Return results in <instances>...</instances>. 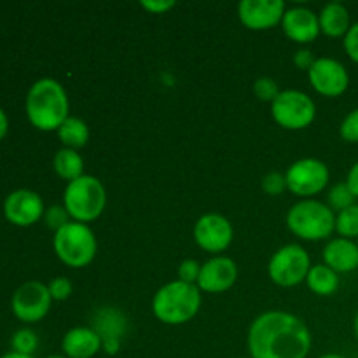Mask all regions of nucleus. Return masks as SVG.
<instances>
[{
  "instance_id": "10",
  "label": "nucleus",
  "mask_w": 358,
  "mask_h": 358,
  "mask_svg": "<svg viewBox=\"0 0 358 358\" xmlns=\"http://www.w3.org/2000/svg\"><path fill=\"white\" fill-rule=\"evenodd\" d=\"M52 297L45 283L31 280L17 287L10 299L14 317L23 324H37L51 310Z\"/></svg>"
},
{
  "instance_id": "41",
  "label": "nucleus",
  "mask_w": 358,
  "mask_h": 358,
  "mask_svg": "<svg viewBox=\"0 0 358 358\" xmlns=\"http://www.w3.org/2000/svg\"><path fill=\"white\" fill-rule=\"evenodd\" d=\"M353 331H355V336H357V339H358V311H357V315H355V320H353Z\"/></svg>"
},
{
  "instance_id": "34",
  "label": "nucleus",
  "mask_w": 358,
  "mask_h": 358,
  "mask_svg": "<svg viewBox=\"0 0 358 358\" xmlns=\"http://www.w3.org/2000/svg\"><path fill=\"white\" fill-rule=\"evenodd\" d=\"M140 6L152 14H163L168 13L170 9H173L175 2L173 0H142Z\"/></svg>"
},
{
  "instance_id": "3",
  "label": "nucleus",
  "mask_w": 358,
  "mask_h": 358,
  "mask_svg": "<svg viewBox=\"0 0 358 358\" xmlns=\"http://www.w3.org/2000/svg\"><path fill=\"white\" fill-rule=\"evenodd\" d=\"M201 308V290L192 283L175 282L161 287L152 297V313L166 325H182L198 315Z\"/></svg>"
},
{
  "instance_id": "39",
  "label": "nucleus",
  "mask_w": 358,
  "mask_h": 358,
  "mask_svg": "<svg viewBox=\"0 0 358 358\" xmlns=\"http://www.w3.org/2000/svg\"><path fill=\"white\" fill-rule=\"evenodd\" d=\"M0 358H34L31 355H21V353H16V352H9L6 353V355H2Z\"/></svg>"
},
{
  "instance_id": "27",
  "label": "nucleus",
  "mask_w": 358,
  "mask_h": 358,
  "mask_svg": "<svg viewBox=\"0 0 358 358\" xmlns=\"http://www.w3.org/2000/svg\"><path fill=\"white\" fill-rule=\"evenodd\" d=\"M254 91L255 96H257L259 100L271 101V103L280 94L278 84H276V80L271 79V77H259L254 84Z\"/></svg>"
},
{
  "instance_id": "25",
  "label": "nucleus",
  "mask_w": 358,
  "mask_h": 358,
  "mask_svg": "<svg viewBox=\"0 0 358 358\" xmlns=\"http://www.w3.org/2000/svg\"><path fill=\"white\" fill-rule=\"evenodd\" d=\"M355 196H353V192L350 191L348 184L346 182H339V184H336L334 187L329 191V196H327V205L329 208L332 210V212H343V210L350 208L352 205H355Z\"/></svg>"
},
{
  "instance_id": "17",
  "label": "nucleus",
  "mask_w": 358,
  "mask_h": 358,
  "mask_svg": "<svg viewBox=\"0 0 358 358\" xmlns=\"http://www.w3.org/2000/svg\"><path fill=\"white\" fill-rule=\"evenodd\" d=\"M324 264L336 273H352L358 269V243L348 238H332L324 247Z\"/></svg>"
},
{
  "instance_id": "31",
  "label": "nucleus",
  "mask_w": 358,
  "mask_h": 358,
  "mask_svg": "<svg viewBox=\"0 0 358 358\" xmlns=\"http://www.w3.org/2000/svg\"><path fill=\"white\" fill-rule=\"evenodd\" d=\"M287 189L285 175L278 173V171H271V173L264 175L262 178V191L269 196H278L282 194Z\"/></svg>"
},
{
  "instance_id": "42",
  "label": "nucleus",
  "mask_w": 358,
  "mask_h": 358,
  "mask_svg": "<svg viewBox=\"0 0 358 358\" xmlns=\"http://www.w3.org/2000/svg\"><path fill=\"white\" fill-rule=\"evenodd\" d=\"M45 358H66L65 355H49V357H45Z\"/></svg>"
},
{
  "instance_id": "12",
  "label": "nucleus",
  "mask_w": 358,
  "mask_h": 358,
  "mask_svg": "<svg viewBox=\"0 0 358 358\" xmlns=\"http://www.w3.org/2000/svg\"><path fill=\"white\" fill-rule=\"evenodd\" d=\"M233 224L219 213H205L194 224V241L210 254H220L233 243Z\"/></svg>"
},
{
  "instance_id": "5",
  "label": "nucleus",
  "mask_w": 358,
  "mask_h": 358,
  "mask_svg": "<svg viewBox=\"0 0 358 358\" xmlns=\"http://www.w3.org/2000/svg\"><path fill=\"white\" fill-rule=\"evenodd\" d=\"M107 192L103 184L93 175H86L69 182L63 192V206L76 222H93L103 213Z\"/></svg>"
},
{
  "instance_id": "8",
  "label": "nucleus",
  "mask_w": 358,
  "mask_h": 358,
  "mask_svg": "<svg viewBox=\"0 0 358 358\" xmlns=\"http://www.w3.org/2000/svg\"><path fill=\"white\" fill-rule=\"evenodd\" d=\"M271 115L278 126L285 129H304L315 121L317 105L299 90H283L271 103Z\"/></svg>"
},
{
  "instance_id": "18",
  "label": "nucleus",
  "mask_w": 358,
  "mask_h": 358,
  "mask_svg": "<svg viewBox=\"0 0 358 358\" xmlns=\"http://www.w3.org/2000/svg\"><path fill=\"white\" fill-rule=\"evenodd\" d=\"M100 336L91 327H73L63 336L62 350L66 358H93L101 352Z\"/></svg>"
},
{
  "instance_id": "7",
  "label": "nucleus",
  "mask_w": 358,
  "mask_h": 358,
  "mask_svg": "<svg viewBox=\"0 0 358 358\" xmlns=\"http://www.w3.org/2000/svg\"><path fill=\"white\" fill-rule=\"evenodd\" d=\"M311 266L313 264L310 254L301 245L289 243L273 254V257L269 259L268 273L275 285L290 289L306 282Z\"/></svg>"
},
{
  "instance_id": "2",
  "label": "nucleus",
  "mask_w": 358,
  "mask_h": 358,
  "mask_svg": "<svg viewBox=\"0 0 358 358\" xmlns=\"http://www.w3.org/2000/svg\"><path fill=\"white\" fill-rule=\"evenodd\" d=\"M24 107L28 121L34 128L41 131H58L69 117V94L63 84L51 77H44L31 84Z\"/></svg>"
},
{
  "instance_id": "30",
  "label": "nucleus",
  "mask_w": 358,
  "mask_h": 358,
  "mask_svg": "<svg viewBox=\"0 0 358 358\" xmlns=\"http://www.w3.org/2000/svg\"><path fill=\"white\" fill-rule=\"evenodd\" d=\"M48 289L52 301H65L72 296L73 287L69 278H65V276H56V278H52L51 282L48 283Z\"/></svg>"
},
{
  "instance_id": "29",
  "label": "nucleus",
  "mask_w": 358,
  "mask_h": 358,
  "mask_svg": "<svg viewBox=\"0 0 358 358\" xmlns=\"http://www.w3.org/2000/svg\"><path fill=\"white\" fill-rule=\"evenodd\" d=\"M339 135L345 142L358 143V108L350 112L339 126Z\"/></svg>"
},
{
  "instance_id": "35",
  "label": "nucleus",
  "mask_w": 358,
  "mask_h": 358,
  "mask_svg": "<svg viewBox=\"0 0 358 358\" xmlns=\"http://www.w3.org/2000/svg\"><path fill=\"white\" fill-rule=\"evenodd\" d=\"M315 59H317V58H313V52H311L310 49L301 48V49H297V51H296L292 62H294V65L297 66V69L306 70V72H308V70L311 69V65L315 63Z\"/></svg>"
},
{
  "instance_id": "40",
  "label": "nucleus",
  "mask_w": 358,
  "mask_h": 358,
  "mask_svg": "<svg viewBox=\"0 0 358 358\" xmlns=\"http://www.w3.org/2000/svg\"><path fill=\"white\" fill-rule=\"evenodd\" d=\"M318 358H346V357L339 355V353H325V355H320Z\"/></svg>"
},
{
  "instance_id": "6",
  "label": "nucleus",
  "mask_w": 358,
  "mask_h": 358,
  "mask_svg": "<svg viewBox=\"0 0 358 358\" xmlns=\"http://www.w3.org/2000/svg\"><path fill=\"white\" fill-rule=\"evenodd\" d=\"M56 255L69 268H86L96 257L98 243L93 229L87 224L70 220L66 226L55 233L52 240Z\"/></svg>"
},
{
  "instance_id": "4",
  "label": "nucleus",
  "mask_w": 358,
  "mask_h": 358,
  "mask_svg": "<svg viewBox=\"0 0 358 358\" xmlns=\"http://www.w3.org/2000/svg\"><path fill=\"white\" fill-rule=\"evenodd\" d=\"M290 233L306 241L327 240L336 231V213L327 203L318 199H301L287 213Z\"/></svg>"
},
{
  "instance_id": "14",
  "label": "nucleus",
  "mask_w": 358,
  "mask_h": 358,
  "mask_svg": "<svg viewBox=\"0 0 358 358\" xmlns=\"http://www.w3.org/2000/svg\"><path fill=\"white\" fill-rule=\"evenodd\" d=\"M285 10L283 0H241L238 3L240 21L255 31L269 30L282 23Z\"/></svg>"
},
{
  "instance_id": "26",
  "label": "nucleus",
  "mask_w": 358,
  "mask_h": 358,
  "mask_svg": "<svg viewBox=\"0 0 358 358\" xmlns=\"http://www.w3.org/2000/svg\"><path fill=\"white\" fill-rule=\"evenodd\" d=\"M10 345H13V352L34 357V352L38 346L37 334L31 329H20V331L14 332Z\"/></svg>"
},
{
  "instance_id": "22",
  "label": "nucleus",
  "mask_w": 358,
  "mask_h": 358,
  "mask_svg": "<svg viewBox=\"0 0 358 358\" xmlns=\"http://www.w3.org/2000/svg\"><path fill=\"white\" fill-rule=\"evenodd\" d=\"M52 168H55L56 175L62 177L63 180H76V178L84 175V159L77 150L63 147L55 154L52 159Z\"/></svg>"
},
{
  "instance_id": "1",
  "label": "nucleus",
  "mask_w": 358,
  "mask_h": 358,
  "mask_svg": "<svg viewBox=\"0 0 358 358\" xmlns=\"http://www.w3.org/2000/svg\"><path fill=\"white\" fill-rule=\"evenodd\" d=\"M311 332L301 318L287 311H266L252 322L247 346L252 358H306Z\"/></svg>"
},
{
  "instance_id": "38",
  "label": "nucleus",
  "mask_w": 358,
  "mask_h": 358,
  "mask_svg": "<svg viewBox=\"0 0 358 358\" xmlns=\"http://www.w3.org/2000/svg\"><path fill=\"white\" fill-rule=\"evenodd\" d=\"M7 129H9V119L3 108L0 107V140H3V136L7 135Z\"/></svg>"
},
{
  "instance_id": "28",
  "label": "nucleus",
  "mask_w": 358,
  "mask_h": 358,
  "mask_svg": "<svg viewBox=\"0 0 358 358\" xmlns=\"http://www.w3.org/2000/svg\"><path fill=\"white\" fill-rule=\"evenodd\" d=\"M69 217L70 215H69V212L65 210V206H59V205L49 206V208L45 210V213H44L45 224H48L49 229H52L55 233L70 222Z\"/></svg>"
},
{
  "instance_id": "15",
  "label": "nucleus",
  "mask_w": 358,
  "mask_h": 358,
  "mask_svg": "<svg viewBox=\"0 0 358 358\" xmlns=\"http://www.w3.org/2000/svg\"><path fill=\"white\" fill-rule=\"evenodd\" d=\"M238 280V266L231 257L215 255L201 264L198 289L206 294H222L229 290Z\"/></svg>"
},
{
  "instance_id": "21",
  "label": "nucleus",
  "mask_w": 358,
  "mask_h": 358,
  "mask_svg": "<svg viewBox=\"0 0 358 358\" xmlns=\"http://www.w3.org/2000/svg\"><path fill=\"white\" fill-rule=\"evenodd\" d=\"M308 289L313 294L322 297L334 296L339 289V275L325 264L311 266L306 276Z\"/></svg>"
},
{
  "instance_id": "13",
  "label": "nucleus",
  "mask_w": 358,
  "mask_h": 358,
  "mask_svg": "<svg viewBox=\"0 0 358 358\" xmlns=\"http://www.w3.org/2000/svg\"><path fill=\"white\" fill-rule=\"evenodd\" d=\"M45 208L41 196L30 189L13 191L3 201V215L17 227L34 226L44 217Z\"/></svg>"
},
{
  "instance_id": "19",
  "label": "nucleus",
  "mask_w": 358,
  "mask_h": 358,
  "mask_svg": "<svg viewBox=\"0 0 358 358\" xmlns=\"http://www.w3.org/2000/svg\"><path fill=\"white\" fill-rule=\"evenodd\" d=\"M318 21H320V31L329 35V37L345 38V35L352 28V17H350L348 7L341 2L325 3L322 7L320 14H318Z\"/></svg>"
},
{
  "instance_id": "32",
  "label": "nucleus",
  "mask_w": 358,
  "mask_h": 358,
  "mask_svg": "<svg viewBox=\"0 0 358 358\" xmlns=\"http://www.w3.org/2000/svg\"><path fill=\"white\" fill-rule=\"evenodd\" d=\"M199 273H201V264L194 259H185L178 266V280L185 283H192L196 285L199 278Z\"/></svg>"
},
{
  "instance_id": "36",
  "label": "nucleus",
  "mask_w": 358,
  "mask_h": 358,
  "mask_svg": "<svg viewBox=\"0 0 358 358\" xmlns=\"http://www.w3.org/2000/svg\"><path fill=\"white\" fill-rule=\"evenodd\" d=\"M346 184H348L350 191L353 192V196L358 198V161L350 168L348 177H346Z\"/></svg>"
},
{
  "instance_id": "20",
  "label": "nucleus",
  "mask_w": 358,
  "mask_h": 358,
  "mask_svg": "<svg viewBox=\"0 0 358 358\" xmlns=\"http://www.w3.org/2000/svg\"><path fill=\"white\" fill-rule=\"evenodd\" d=\"M93 329L101 341L107 339H119L121 341L122 334L126 332V317L117 308H101L94 313Z\"/></svg>"
},
{
  "instance_id": "16",
  "label": "nucleus",
  "mask_w": 358,
  "mask_h": 358,
  "mask_svg": "<svg viewBox=\"0 0 358 358\" xmlns=\"http://www.w3.org/2000/svg\"><path fill=\"white\" fill-rule=\"evenodd\" d=\"M283 31L287 37L299 44L313 42L320 35L318 14L308 7H290L285 10L282 20Z\"/></svg>"
},
{
  "instance_id": "11",
  "label": "nucleus",
  "mask_w": 358,
  "mask_h": 358,
  "mask_svg": "<svg viewBox=\"0 0 358 358\" xmlns=\"http://www.w3.org/2000/svg\"><path fill=\"white\" fill-rule=\"evenodd\" d=\"M308 77L313 90L322 96H341L350 86V73L346 66L329 56H320L315 59L311 69L308 70Z\"/></svg>"
},
{
  "instance_id": "33",
  "label": "nucleus",
  "mask_w": 358,
  "mask_h": 358,
  "mask_svg": "<svg viewBox=\"0 0 358 358\" xmlns=\"http://www.w3.org/2000/svg\"><path fill=\"white\" fill-rule=\"evenodd\" d=\"M343 45H345V51H346V55L350 56V59H352V62H355L358 65V23L352 24V28L348 30V34L345 35Z\"/></svg>"
},
{
  "instance_id": "37",
  "label": "nucleus",
  "mask_w": 358,
  "mask_h": 358,
  "mask_svg": "<svg viewBox=\"0 0 358 358\" xmlns=\"http://www.w3.org/2000/svg\"><path fill=\"white\" fill-rule=\"evenodd\" d=\"M119 350H121V341L119 339H107L101 345V352H105L107 355H117Z\"/></svg>"
},
{
  "instance_id": "24",
  "label": "nucleus",
  "mask_w": 358,
  "mask_h": 358,
  "mask_svg": "<svg viewBox=\"0 0 358 358\" xmlns=\"http://www.w3.org/2000/svg\"><path fill=\"white\" fill-rule=\"evenodd\" d=\"M336 233L348 240L358 238V203L336 213Z\"/></svg>"
},
{
  "instance_id": "43",
  "label": "nucleus",
  "mask_w": 358,
  "mask_h": 358,
  "mask_svg": "<svg viewBox=\"0 0 358 358\" xmlns=\"http://www.w3.org/2000/svg\"><path fill=\"white\" fill-rule=\"evenodd\" d=\"M238 358H252V357H238Z\"/></svg>"
},
{
  "instance_id": "23",
  "label": "nucleus",
  "mask_w": 358,
  "mask_h": 358,
  "mask_svg": "<svg viewBox=\"0 0 358 358\" xmlns=\"http://www.w3.org/2000/svg\"><path fill=\"white\" fill-rule=\"evenodd\" d=\"M56 133H58V138L62 140L63 147L73 150L83 149L90 140V128L83 119L76 117V115H69Z\"/></svg>"
},
{
  "instance_id": "9",
  "label": "nucleus",
  "mask_w": 358,
  "mask_h": 358,
  "mask_svg": "<svg viewBox=\"0 0 358 358\" xmlns=\"http://www.w3.org/2000/svg\"><path fill=\"white\" fill-rule=\"evenodd\" d=\"M287 189L299 198L311 199L327 187L331 180V171L324 161L317 157H304L296 161L285 171Z\"/></svg>"
}]
</instances>
